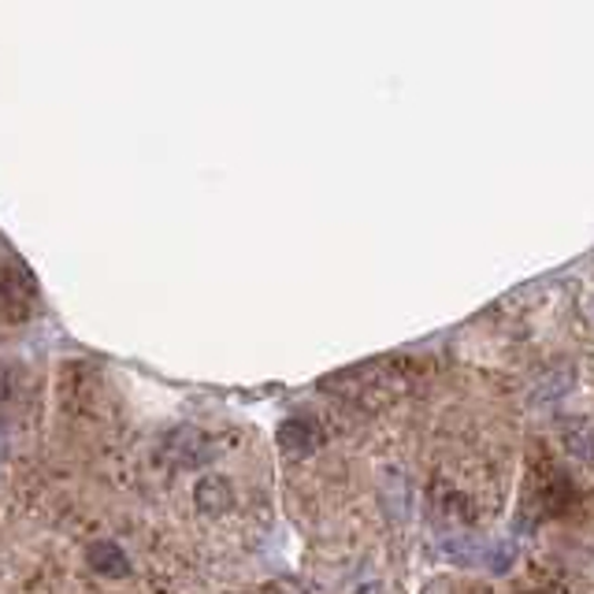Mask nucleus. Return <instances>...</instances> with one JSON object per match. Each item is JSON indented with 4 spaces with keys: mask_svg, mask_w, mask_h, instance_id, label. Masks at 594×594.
Wrapping results in <instances>:
<instances>
[{
    "mask_svg": "<svg viewBox=\"0 0 594 594\" xmlns=\"http://www.w3.org/2000/svg\"><path fill=\"white\" fill-rule=\"evenodd\" d=\"M90 565L101 572V576H108V580H123L127 576V554L119 550L115 543H108V538H101V543H93L90 546Z\"/></svg>",
    "mask_w": 594,
    "mask_h": 594,
    "instance_id": "f257e3e1",
    "label": "nucleus"
},
{
    "mask_svg": "<svg viewBox=\"0 0 594 594\" xmlns=\"http://www.w3.org/2000/svg\"><path fill=\"white\" fill-rule=\"evenodd\" d=\"M279 442H283V450H290V453L312 450V442H316V424L305 420V416L286 420V424L279 427Z\"/></svg>",
    "mask_w": 594,
    "mask_h": 594,
    "instance_id": "f03ea898",
    "label": "nucleus"
},
{
    "mask_svg": "<svg viewBox=\"0 0 594 594\" xmlns=\"http://www.w3.org/2000/svg\"><path fill=\"white\" fill-rule=\"evenodd\" d=\"M12 275H19L16 264H0V316H4V320H16V316H23V312H27V309L16 305V298L23 301V305H30V294H19V290L12 286Z\"/></svg>",
    "mask_w": 594,
    "mask_h": 594,
    "instance_id": "7ed1b4c3",
    "label": "nucleus"
},
{
    "mask_svg": "<svg viewBox=\"0 0 594 594\" xmlns=\"http://www.w3.org/2000/svg\"><path fill=\"white\" fill-rule=\"evenodd\" d=\"M193 499L201 502V510L220 513V510H226V502H231V483H226V480H215V475H209V480H201V483H198V494H193Z\"/></svg>",
    "mask_w": 594,
    "mask_h": 594,
    "instance_id": "20e7f679",
    "label": "nucleus"
}]
</instances>
